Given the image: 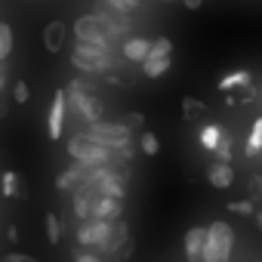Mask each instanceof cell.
Returning <instances> with one entry per match:
<instances>
[{"label":"cell","mask_w":262,"mask_h":262,"mask_svg":"<svg viewBox=\"0 0 262 262\" xmlns=\"http://www.w3.org/2000/svg\"><path fill=\"white\" fill-rule=\"evenodd\" d=\"M96 16H102V19L108 22V28L114 31V37L129 34V16H126V13H117V10H111V7L105 4V7H96Z\"/></svg>","instance_id":"obj_12"},{"label":"cell","mask_w":262,"mask_h":262,"mask_svg":"<svg viewBox=\"0 0 262 262\" xmlns=\"http://www.w3.org/2000/svg\"><path fill=\"white\" fill-rule=\"evenodd\" d=\"M65 148H68L71 161H74V164H80V167H90V164H111V151H108V148H102V145H96L93 139H86L83 133H77V129L68 136Z\"/></svg>","instance_id":"obj_6"},{"label":"cell","mask_w":262,"mask_h":262,"mask_svg":"<svg viewBox=\"0 0 262 262\" xmlns=\"http://www.w3.org/2000/svg\"><path fill=\"white\" fill-rule=\"evenodd\" d=\"M0 262H37L34 256H25V253H7Z\"/></svg>","instance_id":"obj_32"},{"label":"cell","mask_w":262,"mask_h":262,"mask_svg":"<svg viewBox=\"0 0 262 262\" xmlns=\"http://www.w3.org/2000/svg\"><path fill=\"white\" fill-rule=\"evenodd\" d=\"M219 136H222V126H219V123H207V126L201 129V145H204L207 151H213L216 142H219Z\"/></svg>","instance_id":"obj_21"},{"label":"cell","mask_w":262,"mask_h":262,"mask_svg":"<svg viewBox=\"0 0 262 262\" xmlns=\"http://www.w3.org/2000/svg\"><path fill=\"white\" fill-rule=\"evenodd\" d=\"M74 262H99L96 253H74Z\"/></svg>","instance_id":"obj_34"},{"label":"cell","mask_w":262,"mask_h":262,"mask_svg":"<svg viewBox=\"0 0 262 262\" xmlns=\"http://www.w3.org/2000/svg\"><path fill=\"white\" fill-rule=\"evenodd\" d=\"M90 219H102V222H117V219H123V201L96 194V201H93V216H90Z\"/></svg>","instance_id":"obj_9"},{"label":"cell","mask_w":262,"mask_h":262,"mask_svg":"<svg viewBox=\"0 0 262 262\" xmlns=\"http://www.w3.org/2000/svg\"><path fill=\"white\" fill-rule=\"evenodd\" d=\"M65 108H68L74 117H80L83 123H96V120H102V111H105L102 99L93 93V83L77 80V77L65 86Z\"/></svg>","instance_id":"obj_1"},{"label":"cell","mask_w":262,"mask_h":262,"mask_svg":"<svg viewBox=\"0 0 262 262\" xmlns=\"http://www.w3.org/2000/svg\"><path fill=\"white\" fill-rule=\"evenodd\" d=\"M65 90H59L53 96V105H50V117H47V126H50V139H59L62 136V129H65Z\"/></svg>","instance_id":"obj_10"},{"label":"cell","mask_w":262,"mask_h":262,"mask_svg":"<svg viewBox=\"0 0 262 262\" xmlns=\"http://www.w3.org/2000/svg\"><path fill=\"white\" fill-rule=\"evenodd\" d=\"M139 148H142V155L155 158V155L161 151V142H158V136H155V133H142V136H139Z\"/></svg>","instance_id":"obj_26"},{"label":"cell","mask_w":262,"mask_h":262,"mask_svg":"<svg viewBox=\"0 0 262 262\" xmlns=\"http://www.w3.org/2000/svg\"><path fill=\"white\" fill-rule=\"evenodd\" d=\"M167 71H170V56H164V59H145L142 62V74L145 77H161Z\"/></svg>","instance_id":"obj_18"},{"label":"cell","mask_w":262,"mask_h":262,"mask_svg":"<svg viewBox=\"0 0 262 262\" xmlns=\"http://www.w3.org/2000/svg\"><path fill=\"white\" fill-rule=\"evenodd\" d=\"M4 83H7V65L0 62V90H4Z\"/></svg>","instance_id":"obj_37"},{"label":"cell","mask_w":262,"mask_h":262,"mask_svg":"<svg viewBox=\"0 0 262 262\" xmlns=\"http://www.w3.org/2000/svg\"><path fill=\"white\" fill-rule=\"evenodd\" d=\"M256 225H259V231H262V210H256Z\"/></svg>","instance_id":"obj_38"},{"label":"cell","mask_w":262,"mask_h":262,"mask_svg":"<svg viewBox=\"0 0 262 262\" xmlns=\"http://www.w3.org/2000/svg\"><path fill=\"white\" fill-rule=\"evenodd\" d=\"M228 210H231L234 216H253V213H256L253 201H234V204H228Z\"/></svg>","instance_id":"obj_29"},{"label":"cell","mask_w":262,"mask_h":262,"mask_svg":"<svg viewBox=\"0 0 262 262\" xmlns=\"http://www.w3.org/2000/svg\"><path fill=\"white\" fill-rule=\"evenodd\" d=\"M47 241L50 244H59L62 241V219L56 213H47Z\"/></svg>","instance_id":"obj_24"},{"label":"cell","mask_w":262,"mask_h":262,"mask_svg":"<svg viewBox=\"0 0 262 262\" xmlns=\"http://www.w3.org/2000/svg\"><path fill=\"white\" fill-rule=\"evenodd\" d=\"M7 241H10V244H19V228H16V225L7 228Z\"/></svg>","instance_id":"obj_35"},{"label":"cell","mask_w":262,"mask_h":262,"mask_svg":"<svg viewBox=\"0 0 262 262\" xmlns=\"http://www.w3.org/2000/svg\"><path fill=\"white\" fill-rule=\"evenodd\" d=\"M111 225H114V222L83 219V222L77 225V244H83V247H90L93 253H99V250H102V244H105V241H108V234H111Z\"/></svg>","instance_id":"obj_7"},{"label":"cell","mask_w":262,"mask_h":262,"mask_svg":"<svg viewBox=\"0 0 262 262\" xmlns=\"http://www.w3.org/2000/svg\"><path fill=\"white\" fill-rule=\"evenodd\" d=\"M120 126H126L129 133H133V129H139V126H145V117L142 114H136V111H129V114H123L120 120H117Z\"/></svg>","instance_id":"obj_28"},{"label":"cell","mask_w":262,"mask_h":262,"mask_svg":"<svg viewBox=\"0 0 262 262\" xmlns=\"http://www.w3.org/2000/svg\"><path fill=\"white\" fill-rule=\"evenodd\" d=\"M256 155H262V117L253 120L250 136H247V158H256Z\"/></svg>","instance_id":"obj_17"},{"label":"cell","mask_w":262,"mask_h":262,"mask_svg":"<svg viewBox=\"0 0 262 262\" xmlns=\"http://www.w3.org/2000/svg\"><path fill=\"white\" fill-rule=\"evenodd\" d=\"M207 179H210L213 188L225 191V188H231V182H234V170H231V164H210Z\"/></svg>","instance_id":"obj_14"},{"label":"cell","mask_w":262,"mask_h":262,"mask_svg":"<svg viewBox=\"0 0 262 262\" xmlns=\"http://www.w3.org/2000/svg\"><path fill=\"white\" fill-rule=\"evenodd\" d=\"M28 96H31V90H28V83H25V80H19V83L13 86V99H16L19 105H25V102H28Z\"/></svg>","instance_id":"obj_31"},{"label":"cell","mask_w":262,"mask_h":262,"mask_svg":"<svg viewBox=\"0 0 262 262\" xmlns=\"http://www.w3.org/2000/svg\"><path fill=\"white\" fill-rule=\"evenodd\" d=\"M170 53H173V43H170L167 37H158V40H151V50H148L145 59H164V56H170Z\"/></svg>","instance_id":"obj_25"},{"label":"cell","mask_w":262,"mask_h":262,"mask_svg":"<svg viewBox=\"0 0 262 262\" xmlns=\"http://www.w3.org/2000/svg\"><path fill=\"white\" fill-rule=\"evenodd\" d=\"M13 53V28L7 22H0V62Z\"/></svg>","instance_id":"obj_22"},{"label":"cell","mask_w":262,"mask_h":262,"mask_svg":"<svg viewBox=\"0 0 262 262\" xmlns=\"http://www.w3.org/2000/svg\"><path fill=\"white\" fill-rule=\"evenodd\" d=\"M182 111H185V120H194V117H201V114L207 111V105H204L201 99L185 96V99H182Z\"/></svg>","instance_id":"obj_23"},{"label":"cell","mask_w":262,"mask_h":262,"mask_svg":"<svg viewBox=\"0 0 262 262\" xmlns=\"http://www.w3.org/2000/svg\"><path fill=\"white\" fill-rule=\"evenodd\" d=\"M71 62L83 74H108L117 65L114 56H111V50H102V47H93V43H74Z\"/></svg>","instance_id":"obj_4"},{"label":"cell","mask_w":262,"mask_h":262,"mask_svg":"<svg viewBox=\"0 0 262 262\" xmlns=\"http://www.w3.org/2000/svg\"><path fill=\"white\" fill-rule=\"evenodd\" d=\"M74 37L77 43H93V47H102V50H111L114 47V31L108 28V22L96 13L90 16H80L74 22Z\"/></svg>","instance_id":"obj_5"},{"label":"cell","mask_w":262,"mask_h":262,"mask_svg":"<svg viewBox=\"0 0 262 262\" xmlns=\"http://www.w3.org/2000/svg\"><path fill=\"white\" fill-rule=\"evenodd\" d=\"M105 4H108L111 10H117V13H126V10H136L142 0H105Z\"/></svg>","instance_id":"obj_30"},{"label":"cell","mask_w":262,"mask_h":262,"mask_svg":"<svg viewBox=\"0 0 262 262\" xmlns=\"http://www.w3.org/2000/svg\"><path fill=\"white\" fill-rule=\"evenodd\" d=\"M0 188H4V198H16V194H19V179H16L13 170L4 173V179H0Z\"/></svg>","instance_id":"obj_27"},{"label":"cell","mask_w":262,"mask_h":262,"mask_svg":"<svg viewBox=\"0 0 262 262\" xmlns=\"http://www.w3.org/2000/svg\"><path fill=\"white\" fill-rule=\"evenodd\" d=\"M86 139H93L96 145L108 148V151H117V148H126L133 142V133L126 126H120L117 120H96V123H86V129H80Z\"/></svg>","instance_id":"obj_2"},{"label":"cell","mask_w":262,"mask_h":262,"mask_svg":"<svg viewBox=\"0 0 262 262\" xmlns=\"http://www.w3.org/2000/svg\"><path fill=\"white\" fill-rule=\"evenodd\" d=\"M247 83H253L250 71H231V74H225V77L219 80V90H222V93H234V90H241V86H247Z\"/></svg>","instance_id":"obj_16"},{"label":"cell","mask_w":262,"mask_h":262,"mask_svg":"<svg viewBox=\"0 0 262 262\" xmlns=\"http://www.w3.org/2000/svg\"><path fill=\"white\" fill-rule=\"evenodd\" d=\"M182 7H185V10H201L204 0H182Z\"/></svg>","instance_id":"obj_36"},{"label":"cell","mask_w":262,"mask_h":262,"mask_svg":"<svg viewBox=\"0 0 262 262\" xmlns=\"http://www.w3.org/2000/svg\"><path fill=\"white\" fill-rule=\"evenodd\" d=\"M65 34H68V28H65V22H50L47 28H43V50L47 53H59L62 47H65Z\"/></svg>","instance_id":"obj_13"},{"label":"cell","mask_w":262,"mask_h":262,"mask_svg":"<svg viewBox=\"0 0 262 262\" xmlns=\"http://www.w3.org/2000/svg\"><path fill=\"white\" fill-rule=\"evenodd\" d=\"M247 188H250L253 198H259V194H262V179H259V176H250V185H247Z\"/></svg>","instance_id":"obj_33"},{"label":"cell","mask_w":262,"mask_h":262,"mask_svg":"<svg viewBox=\"0 0 262 262\" xmlns=\"http://www.w3.org/2000/svg\"><path fill=\"white\" fill-rule=\"evenodd\" d=\"M148 50H151V37H129V40H123V56L129 62H145Z\"/></svg>","instance_id":"obj_15"},{"label":"cell","mask_w":262,"mask_h":262,"mask_svg":"<svg viewBox=\"0 0 262 262\" xmlns=\"http://www.w3.org/2000/svg\"><path fill=\"white\" fill-rule=\"evenodd\" d=\"M93 188H96L102 198H114V201H123V198H126V173L117 167L114 173H108L105 179H99Z\"/></svg>","instance_id":"obj_8"},{"label":"cell","mask_w":262,"mask_h":262,"mask_svg":"<svg viewBox=\"0 0 262 262\" xmlns=\"http://www.w3.org/2000/svg\"><path fill=\"white\" fill-rule=\"evenodd\" d=\"M77 185H80V176H77V167L71 164L65 173H59V179H56V188H59V191H74Z\"/></svg>","instance_id":"obj_20"},{"label":"cell","mask_w":262,"mask_h":262,"mask_svg":"<svg viewBox=\"0 0 262 262\" xmlns=\"http://www.w3.org/2000/svg\"><path fill=\"white\" fill-rule=\"evenodd\" d=\"M213 158H216V164H231V136L225 129H222V136H219V142L213 148Z\"/></svg>","instance_id":"obj_19"},{"label":"cell","mask_w":262,"mask_h":262,"mask_svg":"<svg viewBox=\"0 0 262 262\" xmlns=\"http://www.w3.org/2000/svg\"><path fill=\"white\" fill-rule=\"evenodd\" d=\"M204 244H207V228L204 225L188 228V234H185V256H188V262H204Z\"/></svg>","instance_id":"obj_11"},{"label":"cell","mask_w":262,"mask_h":262,"mask_svg":"<svg viewBox=\"0 0 262 262\" xmlns=\"http://www.w3.org/2000/svg\"><path fill=\"white\" fill-rule=\"evenodd\" d=\"M234 247V228L225 219H216L207 225V244H204V262H231Z\"/></svg>","instance_id":"obj_3"}]
</instances>
